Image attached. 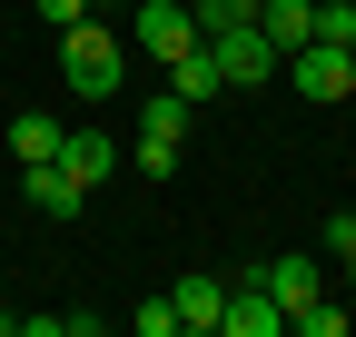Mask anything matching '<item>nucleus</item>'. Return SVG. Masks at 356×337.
<instances>
[{
	"mask_svg": "<svg viewBox=\"0 0 356 337\" xmlns=\"http://www.w3.org/2000/svg\"><path fill=\"white\" fill-rule=\"evenodd\" d=\"M208 50H218V79H228V90H257V79H277V50H267V30H257V20H248V30H218Z\"/></svg>",
	"mask_w": 356,
	"mask_h": 337,
	"instance_id": "obj_5",
	"label": "nucleus"
},
{
	"mask_svg": "<svg viewBox=\"0 0 356 337\" xmlns=\"http://www.w3.org/2000/svg\"><path fill=\"white\" fill-rule=\"evenodd\" d=\"M139 337H178V308L168 298H139Z\"/></svg>",
	"mask_w": 356,
	"mask_h": 337,
	"instance_id": "obj_16",
	"label": "nucleus"
},
{
	"mask_svg": "<svg viewBox=\"0 0 356 337\" xmlns=\"http://www.w3.org/2000/svg\"><path fill=\"white\" fill-rule=\"evenodd\" d=\"M218 337H287V308L277 298H267V288H257V268L228 288V318H218Z\"/></svg>",
	"mask_w": 356,
	"mask_h": 337,
	"instance_id": "obj_7",
	"label": "nucleus"
},
{
	"mask_svg": "<svg viewBox=\"0 0 356 337\" xmlns=\"http://www.w3.org/2000/svg\"><path fill=\"white\" fill-rule=\"evenodd\" d=\"M60 79H70L79 100H109L119 79H129V40H119L109 20H70V30H60Z\"/></svg>",
	"mask_w": 356,
	"mask_h": 337,
	"instance_id": "obj_1",
	"label": "nucleus"
},
{
	"mask_svg": "<svg viewBox=\"0 0 356 337\" xmlns=\"http://www.w3.org/2000/svg\"><path fill=\"white\" fill-rule=\"evenodd\" d=\"M257 20V0H188V30L198 40H218V30H248Z\"/></svg>",
	"mask_w": 356,
	"mask_h": 337,
	"instance_id": "obj_13",
	"label": "nucleus"
},
{
	"mask_svg": "<svg viewBox=\"0 0 356 337\" xmlns=\"http://www.w3.org/2000/svg\"><path fill=\"white\" fill-rule=\"evenodd\" d=\"M168 308H178V337H218V318H228V278H178L168 288Z\"/></svg>",
	"mask_w": 356,
	"mask_h": 337,
	"instance_id": "obj_8",
	"label": "nucleus"
},
{
	"mask_svg": "<svg viewBox=\"0 0 356 337\" xmlns=\"http://www.w3.org/2000/svg\"><path fill=\"white\" fill-rule=\"evenodd\" d=\"M119 159H129V149H119L109 130H60V168H70L79 189H109V179H119Z\"/></svg>",
	"mask_w": 356,
	"mask_h": 337,
	"instance_id": "obj_6",
	"label": "nucleus"
},
{
	"mask_svg": "<svg viewBox=\"0 0 356 337\" xmlns=\"http://www.w3.org/2000/svg\"><path fill=\"white\" fill-rule=\"evenodd\" d=\"M287 327H297V337H346V308H327V298H307V308H297Z\"/></svg>",
	"mask_w": 356,
	"mask_h": 337,
	"instance_id": "obj_15",
	"label": "nucleus"
},
{
	"mask_svg": "<svg viewBox=\"0 0 356 337\" xmlns=\"http://www.w3.org/2000/svg\"><path fill=\"white\" fill-rule=\"evenodd\" d=\"M0 337H20V318H10V308H0Z\"/></svg>",
	"mask_w": 356,
	"mask_h": 337,
	"instance_id": "obj_20",
	"label": "nucleus"
},
{
	"mask_svg": "<svg viewBox=\"0 0 356 337\" xmlns=\"http://www.w3.org/2000/svg\"><path fill=\"white\" fill-rule=\"evenodd\" d=\"M277 70L297 79V100H307V109H337V100H356V60L337 50V40H307V50H287Z\"/></svg>",
	"mask_w": 356,
	"mask_h": 337,
	"instance_id": "obj_2",
	"label": "nucleus"
},
{
	"mask_svg": "<svg viewBox=\"0 0 356 337\" xmlns=\"http://www.w3.org/2000/svg\"><path fill=\"white\" fill-rule=\"evenodd\" d=\"M20 198L40 208V219H79V208H89V189L70 179L60 159H30V168H20Z\"/></svg>",
	"mask_w": 356,
	"mask_h": 337,
	"instance_id": "obj_10",
	"label": "nucleus"
},
{
	"mask_svg": "<svg viewBox=\"0 0 356 337\" xmlns=\"http://www.w3.org/2000/svg\"><path fill=\"white\" fill-rule=\"evenodd\" d=\"M178 139H188V100H178V90L139 100V179H168V168H178Z\"/></svg>",
	"mask_w": 356,
	"mask_h": 337,
	"instance_id": "obj_3",
	"label": "nucleus"
},
{
	"mask_svg": "<svg viewBox=\"0 0 356 337\" xmlns=\"http://www.w3.org/2000/svg\"><path fill=\"white\" fill-rule=\"evenodd\" d=\"M188 40H198V30H188V0H139V60H159V70H168Z\"/></svg>",
	"mask_w": 356,
	"mask_h": 337,
	"instance_id": "obj_9",
	"label": "nucleus"
},
{
	"mask_svg": "<svg viewBox=\"0 0 356 337\" xmlns=\"http://www.w3.org/2000/svg\"><path fill=\"white\" fill-rule=\"evenodd\" d=\"M168 90H178V100H188V109H208L218 90H228V79H218V50H208V40H188V50H178V60H168Z\"/></svg>",
	"mask_w": 356,
	"mask_h": 337,
	"instance_id": "obj_11",
	"label": "nucleus"
},
{
	"mask_svg": "<svg viewBox=\"0 0 356 337\" xmlns=\"http://www.w3.org/2000/svg\"><path fill=\"white\" fill-rule=\"evenodd\" d=\"M10 159L30 168V159H60V119L50 109H10Z\"/></svg>",
	"mask_w": 356,
	"mask_h": 337,
	"instance_id": "obj_12",
	"label": "nucleus"
},
{
	"mask_svg": "<svg viewBox=\"0 0 356 337\" xmlns=\"http://www.w3.org/2000/svg\"><path fill=\"white\" fill-rule=\"evenodd\" d=\"M119 10H139V0H89V20H119Z\"/></svg>",
	"mask_w": 356,
	"mask_h": 337,
	"instance_id": "obj_18",
	"label": "nucleus"
},
{
	"mask_svg": "<svg viewBox=\"0 0 356 337\" xmlns=\"http://www.w3.org/2000/svg\"><path fill=\"white\" fill-rule=\"evenodd\" d=\"M317 248H327V258L346 268V288H356V208H337V219L317 228Z\"/></svg>",
	"mask_w": 356,
	"mask_h": 337,
	"instance_id": "obj_14",
	"label": "nucleus"
},
{
	"mask_svg": "<svg viewBox=\"0 0 356 337\" xmlns=\"http://www.w3.org/2000/svg\"><path fill=\"white\" fill-rule=\"evenodd\" d=\"M337 50H346V60H356V20H346V30H337Z\"/></svg>",
	"mask_w": 356,
	"mask_h": 337,
	"instance_id": "obj_19",
	"label": "nucleus"
},
{
	"mask_svg": "<svg viewBox=\"0 0 356 337\" xmlns=\"http://www.w3.org/2000/svg\"><path fill=\"white\" fill-rule=\"evenodd\" d=\"M257 288H267V298L297 318L307 298H327V248H287V258H257Z\"/></svg>",
	"mask_w": 356,
	"mask_h": 337,
	"instance_id": "obj_4",
	"label": "nucleus"
},
{
	"mask_svg": "<svg viewBox=\"0 0 356 337\" xmlns=\"http://www.w3.org/2000/svg\"><path fill=\"white\" fill-rule=\"evenodd\" d=\"M30 10L50 20V30H70V20H89V0H30Z\"/></svg>",
	"mask_w": 356,
	"mask_h": 337,
	"instance_id": "obj_17",
	"label": "nucleus"
}]
</instances>
